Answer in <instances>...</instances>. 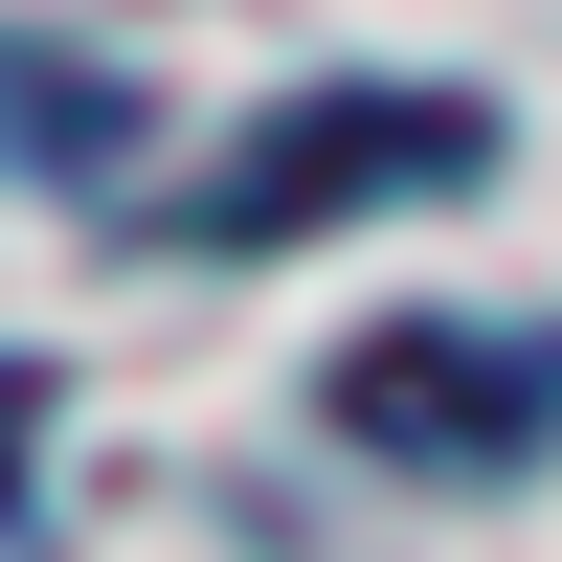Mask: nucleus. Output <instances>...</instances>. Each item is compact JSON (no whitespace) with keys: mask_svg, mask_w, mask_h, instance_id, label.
Returning <instances> with one entry per match:
<instances>
[{"mask_svg":"<svg viewBox=\"0 0 562 562\" xmlns=\"http://www.w3.org/2000/svg\"><path fill=\"white\" fill-rule=\"evenodd\" d=\"M338 180H473V113H450V90H338V113L248 135L180 225H203V248H293V225H338Z\"/></svg>","mask_w":562,"mask_h":562,"instance_id":"nucleus-1","label":"nucleus"},{"mask_svg":"<svg viewBox=\"0 0 562 562\" xmlns=\"http://www.w3.org/2000/svg\"><path fill=\"white\" fill-rule=\"evenodd\" d=\"M338 428L360 450H540L562 428V338H428V315H383L338 360Z\"/></svg>","mask_w":562,"mask_h":562,"instance_id":"nucleus-2","label":"nucleus"}]
</instances>
